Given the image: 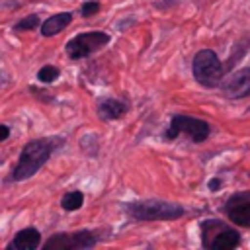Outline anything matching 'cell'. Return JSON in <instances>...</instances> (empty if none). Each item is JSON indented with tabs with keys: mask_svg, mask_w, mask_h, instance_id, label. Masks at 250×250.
<instances>
[{
	"mask_svg": "<svg viewBox=\"0 0 250 250\" xmlns=\"http://www.w3.org/2000/svg\"><path fill=\"white\" fill-rule=\"evenodd\" d=\"M61 145V139L57 137H47V139H35L23 145L20 158L12 170V180L14 182H23L31 178L55 152V148Z\"/></svg>",
	"mask_w": 250,
	"mask_h": 250,
	"instance_id": "cell-1",
	"label": "cell"
},
{
	"mask_svg": "<svg viewBox=\"0 0 250 250\" xmlns=\"http://www.w3.org/2000/svg\"><path fill=\"white\" fill-rule=\"evenodd\" d=\"M125 211L137 221H174L186 213V209L180 203L162 201V199L131 201L125 205Z\"/></svg>",
	"mask_w": 250,
	"mask_h": 250,
	"instance_id": "cell-2",
	"label": "cell"
},
{
	"mask_svg": "<svg viewBox=\"0 0 250 250\" xmlns=\"http://www.w3.org/2000/svg\"><path fill=\"white\" fill-rule=\"evenodd\" d=\"M201 244L209 250H229L240 244V234L219 219H207L201 223Z\"/></svg>",
	"mask_w": 250,
	"mask_h": 250,
	"instance_id": "cell-3",
	"label": "cell"
},
{
	"mask_svg": "<svg viewBox=\"0 0 250 250\" xmlns=\"http://www.w3.org/2000/svg\"><path fill=\"white\" fill-rule=\"evenodd\" d=\"M191 72H193V78L205 86V88H215L223 82V74H225V68L217 57L215 51L211 49H201L195 53L193 57V62H191Z\"/></svg>",
	"mask_w": 250,
	"mask_h": 250,
	"instance_id": "cell-4",
	"label": "cell"
},
{
	"mask_svg": "<svg viewBox=\"0 0 250 250\" xmlns=\"http://www.w3.org/2000/svg\"><path fill=\"white\" fill-rule=\"evenodd\" d=\"M182 133L188 135L193 143H203L209 137L211 127H209L207 121L191 117V115H174L170 125H168V129L164 131V139L166 141H174Z\"/></svg>",
	"mask_w": 250,
	"mask_h": 250,
	"instance_id": "cell-5",
	"label": "cell"
},
{
	"mask_svg": "<svg viewBox=\"0 0 250 250\" xmlns=\"http://www.w3.org/2000/svg\"><path fill=\"white\" fill-rule=\"evenodd\" d=\"M107 43H109V35L105 31H86V33H78L70 41H66L64 49L70 59L78 61V59L90 57L92 53H96L98 49H102Z\"/></svg>",
	"mask_w": 250,
	"mask_h": 250,
	"instance_id": "cell-6",
	"label": "cell"
},
{
	"mask_svg": "<svg viewBox=\"0 0 250 250\" xmlns=\"http://www.w3.org/2000/svg\"><path fill=\"white\" fill-rule=\"evenodd\" d=\"M96 242L98 236L92 230L57 232L45 242V250H84V248H92Z\"/></svg>",
	"mask_w": 250,
	"mask_h": 250,
	"instance_id": "cell-7",
	"label": "cell"
},
{
	"mask_svg": "<svg viewBox=\"0 0 250 250\" xmlns=\"http://www.w3.org/2000/svg\"><path fill=\"white\" fill-rule=\"evenodd\" d=\"M225 215L230 223L250 229V193H234L225 203Z\"/></svg>",
	"mask_w": 250,
	"mask_h": 250,
	"instance_id": "cell-8",
	"label": "cell"
},
{
	"mask_svg": "<svg viewBox=\"0 0 250 250\" xmlns=\"http://www.w3.org/2000/svg\"><path fill=\"white\" fill-rule=\"evenodd\" d=\"M221 88L227 98H232V100L246 98L250 94V66L232 72L229 78L221 82Z\"/></svg>",
	"mask_w": 250,
	"mask_h": 250,
	"instance_id": "cell-9",
	"label": "cell"
},
{
	"mask_svg": "<svg viewBox=\"0 0 250 250\" xmlns=\"http://www.w3.org/2000/svg\"><path fill=\"white\" fill-rule=\"evenodd\" d=\"M39 244H41V232L33 227H27V229H21L12 238L6 250H35Z\"/></svg>",
	"mask_w": 250,
	"mask_h": 250,
	"instance_id": "cell-10",
	"label": "cell"
},
{
	"mask_svg": "<svg viewBox=\"0 0 250 250\" xmlns=\"http://www.w3.org/2000/svg\"><path fill=\"white\" fill-rule=\"evenodd\" d=\"M98 117L102 121H113V119H119L121 115H125L127 111V104L117 100V98H104L98 102Z\"/></svg>",
	"mask_w": 250,
	"mask_h": 250,
	"instance_id": "cell-11",
	"label": "cell"
},
{
	"mask_svg": "<svg viewBox=\"0 0 250 250\" xmlns=\"http://www.w3.org/2000/svg\"><path fill=\"white\" fill-rule=\"evenodd\" d=\"M70 21H72V14H70V12L53 14V16H49V18L41 23V35H43V37H53V35H57L59 31H62Z\"/></svg>",
	"mask_w": 250,
	"mask_h": 250,
	"instance_id": "cell-12",
	"label": "cell"
},
{
	"mask_svg": "<svg viewBox=\"0 0 250 250\" xmlns=\"http://www.w3.org/2000/svg\"><path fill=\"white\" fill-rule=\"evenodd\" d=\"M82 203H84V193H82L80 189L68 191V193H64L62 199H61V207H62L64 211H76V209L82 207Z\"/></svg>",
	"mask_w": 250,
	"mask_h": 250,
	"instance_id": "cell-13",
	"label": "cell"
},
{
	"mask_svg": "<svg viewBox=\"0 0 250 250\" xmlns=\"http://www.w3.org/2000/svg\"><path fill=\"white\" fill-rule=\"evenodd\" d=\"M59 74H61L59 66H55V64H45V66H41V68L37 70V80H39L41 84H51V82H55V80L59 78Z\"/></svg>",
	"mask_w": 250,
	"mask_h": 250,
	"instance_id": "cell-14",
	"label": "cell"
},
{
	"mask_svg": "<svg viewBox=\"0 0 250 250\" xmlns=\"http://www.w3.org/2000/svg\"><path fill=\"white\" fill-rule=\"evenodd\" d=\"M41 23V20H39V16H35V14H31V16H25V18H21L16 25H14V29L16 31H25V29H35L37 25Z\"/></svg>",
	"mask_w": 250,
	"mask_h": 250,
	"instance_id": "cell-15",
	"label": "cell"
},
{
	"mask_svg": "<svg viewBox=\"0 0 250 250\" xmlns=\"http://www.w3.org/2000/svg\"><path fill=\"white\" fill-rule=\"evenodd\" d=\"M98 12H100V2L98 0H86L80 8V16H84V18H90Z\"/></svg>",
	"mask_w": 250,
	"mask_h": 250,
	"instance_id": "cell-16",
	"label": "cell"
},
{
	"mask_svg": "<svg viewBox=\"0 0 250 250\" xmlns=\"http://www.w3.org/2000/svg\"><path fill=\"white\" fill-rule=\"evenodd\" d=\"M221 184H223V182H221L219 178H213V180H209V189H211V191H217V189L221 188Z\"/></svg>",
	"mask_w": 250,
	"mask_h": 250,
	"instance_id": "cell-17",
	"label": "cell"
},
{
	"mask_svg": "<svg viewBox=\"0 0 250 250\" xmlns=\"http://www.w3.org/2000/svg\"><path fill=\"white\" fill-rule=\"evenodd\" d=\"M0 129H2V141H6L10 137V129H8V125H0Z\"/></svg>",
	"mask_w": 250,
	"mask_h": 250,
	"instance_id": "cell-18",
	"label": "cell"
}]
</instances>
